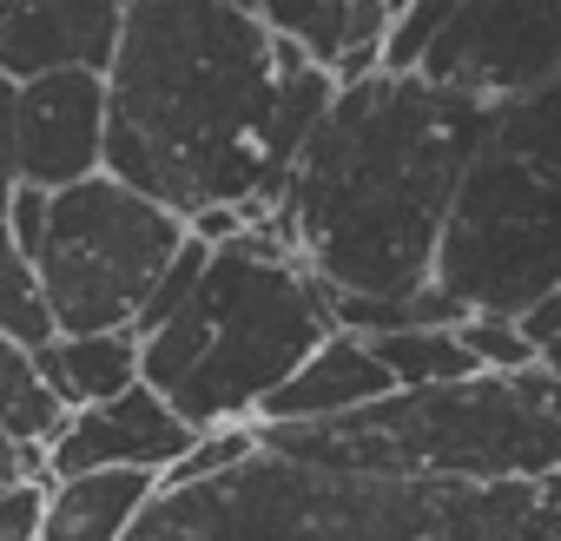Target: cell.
<instances>
[{"label": "cell", "instance_id": "1", "mask_svg": "<svg viewBox=\"0 0 561 541\" xmlns=\"http://www.w3.org/2000/svg\"><path fill=\"white\" fill-rule=\"evenodd\" d=\"M285 41L231 0H126L106 73V172L172 205L185 225L211 205L285 211L271 165Z\"/></svg>", "mask_w": 561, "mask_h": 541}, {"label": "cell", "instance_id": "2", "mask_svg": "<svg viewBox=\"0 0 561 541\" xmlns=\"http://www.w3.org/2000/svg\"><path fill=\"white\" fill-rule=\"evenodd\" d=\"M482 126V100L423 73L351 80L305 146L277 211L298 238V257L337 298L423 291Z\"/></svg>", "mask_w": 561, "mask_h": 541}, {"label": "cell", "instance_id": "3", "mask_svg": "<svg viewBox=\"0 0 561 541\" xmlns=\"http://www.w3.org/2000/svg\"><path fill=\"white\" fill-rule=\"evenodd\" d=\"M126 541H561V475L430 482L257 442L251 462L211 482L159 488Z\"/></svg>", "mask_w": 561, "mask_h": 541}, {"label": "cell", "instance_id": "4", "mask_svg": "<svg viewBox=\"0 0 561 541\" xmlns=\"http://www.w3.org/2000/svg\"><path fill=\"white\" fill-rule=\"evenodd\" d=\"M337 337V291L298 257L285 218H257L238 244L211 251L198 298L146 337L139 377L192 423H257V410L285 390Z\"/></svg>", "mask_w": 561, "mask_h": 541}, {"label": "cell", "instance_id": "5", "mask_svg": "<svg viewBox=\"0 0 561 541\" xmlns=\"http://www.w3.org/2000/svg\"><path fill=\"white\" fill-rule=\"evenodd\" d=\"M257 442L298 462L383 469L430 482H548L561 475V377L482 370L430 390H397L337 423H257Z\"/></svg>", "mask_w": 561, "mask_h": 541}, {"label": "cell", "instance_id": "6", "mask_svg": "<svg viewBox=\"0 0 561 541\" xmlns=\"http://www.w3.org/2000/svg\"><path fill=\"white\" fill-rule=\"evenodd\" d=\"M436 285L469 318H528L561 291V80L489 106L443 225Z\"/></svg>", "mask_w": 561, "mask_h": 541}, {"label": "cell", "instance_id": "7", "mask_svg": "<svg viewBox=\"0 0 561 541\" xmlns=\"http://www.w3.org/2000/svg\"><path fill=\"white\" fill-rule=\"evenodd\" d=\"M185 238H192V225L172 205L133 192L113 172L54 192V218H47V244H41V285H47L60 337L133 331L152 278L179 257Z\"/></svg>", "mask_w": 561, "mask_h": 541}, {"label": "cell", "instance_id": "8", "mask_svg": "<svg viewBox=\"0 0 561 541\" xmlns=\"http://www.w3.org/2000/svg\"><path fill=\"white\" fill-rule=\"evenodd\" d=\"M423 80L508 106L561 80V0H462L423 60Z\"/></svg>", "mask_w": 561, "mask_h": 541}, {"label": "cell", "instance_id": "9", "mask_svg": "<svg viewBox=\"0 0 561 541\" xmlns=\"http://www.w3.org/2000/svg\"><path fill=\"white\" fill-rule=\"evenodd\" d=\"M198 442V429L152 390H126L100 410H73L67 436L47 449V482H73V475H93V469H146V475H165L185 462V449Z\"/></svg>", "mask_w": 561, "mask_h": 541}, {"label": "cell", "instance_id": "10", "mask_svg": "<svg viewBox=\"0 0 561 541\" xmlns=\"http://www.w3.org/2000/svg\"><path fill=\"white\" fill-rule=\"evenodd\" d=\"M21 172L41 192L106 172V73H47L21 87Z\"/></svg>", "mask_w": 561, "mask_h": 541}, {"label": "cell", "instance_id": "11", "mask_svg": "<svg viewBox=\"0 0 561 541\" xmlns=\"http://www.w3.org/2000/svg\"><path fill=\"white\" fill-rule=\"evenodd\" d=\"M126 0H0V73L14 87L47 73H113Z\"/></svg>", "mask_w": 561, "mask_h": 541}, {"label": "cell", "instance_id": "12", "mask_svg": "<svg viewBox=\"0 0 561 541\" xmlns=\"http://www.w3.org/2000/svg\"><path fill=\"white\" fill-rule=\"evenodd\" d=\"M383 396H397V377L377 357V344L357 337V331H337L285 390L257 410V423H337V416L370 410Z\"/></svg>", "mask_w": 561, "mask_h": 541}, {"label": "cell", "instance_id": "13", "mask_svg": "<svg viewBox=\"0 0 561 541\" xmlns=\"http://www.w3.org/2000/svg\"><path fill=\"white\" fill-rule=\"evenodd\" d=\"M159 475L146 469H93L73 482H47L41 541H126L133 521L152 508Z\"/></svg>", "mask_w": 561, "mask_h": 541}, {"label": "cell", "instance_id": "14", "mask_svg": "<svg viewBox=\"0 0 561 541\" xmlns=\"http://www.w3.org/2000/svg\"><path fill=\"white\" fill-rule=\"evenodd\" d=\"M139 331H87V337H54L41 357V377L54 383V396L67 410H100L126 390H139Z\"/></svg>", "mask_w": 561, "mask_h": 541}, {"label": "cell", "instance_id": "15", "mask_svg": "<svg viewBox=\"0 0 561 541\" xmlns=\"http://www.w3.org/2000/svg\"><path fill=\"white\" fill-rule=\"evenodd\" d=\"M67 423H73V410L41 377V357L14 337H0V429L21 436L27 449H54L67 436Z\"/></svg>", "mask_w": 561, "mask_h": 541}, {"label": "cell", "instance_id": "16", "mask_svg": "<svg viewBox=\"0 0 561 541\" xmlns=\"http://www.w3.org/2000/svg\"><path fill=\"white\" fill-rule=\"evenodd\" d=\"M377 357L390 364L397 390H430V383H456V377H482L476 350L462 344L456 324H416V331H383L370 337Z\"/></svg>", "mask_w": 561, "mask_h": 541}, {"label": "cell", "instance_id": "17", "mask_svg": "<svg viewBox=\"0 0 561 541\" xmlns=\"http://www.w3.org/2000/svg\"><path fill=\"white\" fill-rule=\"evenodd\" d=\"M0 337H14L27 350H47L60 337L54 324V304H47V285H41V257H27L0 218Z\"/></svg>", "mask_w": 561, "mask_h": 541}, {"label": "cell", "instance_id": "18", "mask_svg": "<svg viewBox=\"0 0 561 541\" xmlns=\"http://www.w3.org/2000/svg\"><path fill=\"white\" fill-rule=\"evenodd\" d=\"M205 270H211V244L205 238H185L179 244V257L152 278V291H146V304H139V318H133V331H139V344L152 337V331H165L192 298H198V285H205Z\"/></svg>", "mask_w": 561, "mask_h": 541}, {"label": "cell", "instance_id": "19", "mask_svg": "<svg viewBox=\"0 0 561 541\" xmlns=\"http://www.w3.org/2000/svg\"><path fill=\"white\" fill-rule=\"evenodd\" d=\"M462 0H410V8L390 21V41H383V73H423L430 47L443 41V27L456 21Z\"/></svg>", "mask_w": 561, "mask_h": 541}, {"label": "cell", "instance_id": "20", "mask_svg": "<svg viewBox=\"0 0 561 541\" xmlns=\"http://www.w3.org/2000/svg\"><path fill=\"white\" fill-rule=\"evenodd\" d=\"M462 331V344L476 350V364L482 370H535L541 357H535V344H528V331H522V318H462L456 324Z\"/></svg>", "mask_w": 561, "mask_h": 541}, {"label": "cell", "instance_id": "21", "mask_svg": "<svg viewBox=\"0 0 561 541\" xmlns=\"http://www.w3.org/2000/svg\"><path fill=\"white\" fill-rule=\"evenodd\" d=\"M21 185H27V172H21V87L0 73V218H8Z\"/></svg>", "mask_w": 561, "mask_h": 541}, {"label": "cell", "instance_id": "22", "mask_svg": "<svg viewBox=\"0 0 561 541\" xmlns=\"http://www.w3.org/2000/svg\"><path fill=\"white\" fill-rule=\"evenodd\" d=\"M47 218H54V192L21 185L14 205H8V231H14V244H21L27 257H41V244H47Z\"/></svg>", "mask_w": 561, "mask_h": 541}, {"label": "cell", "instance_id": "23", "mask_svg": "<svg viewBox=\"0 0 561 541\" xmlns=\"http://www.w3.org/2000/svg\"><path fill=\"white\" fill-rule=\"evenodd\" d=\"M41 508H47V488L41 482L0 495V541H41Z\"/></svg>", "mask_w": 561, "mask_h": 541}, {"label": "cell", "instance_id": "24", "mask_svg": "<svg viewBox=\"0 0 561 541\" xmlns=\"http://www.w3.org/2000/svg\"><path fill=\"white\" fill-rule=\"evenodd\" d=\"M522 331H528V344H535L541 370H554V377H561V291H554V298H541V304L522 318Z\"/></svg>", "mask_w": 561, "mask_h": 541}, {"label": "cell", "instance_id": "25", "mask_svg": "<svg viewBox=\"0 0 561 541\" xmlns=\"http://www.w3.org/2000/svg\"><path fill=\"white\" fill-rule=\"evenodd\" d=\"M34 475H47V449H27L21 436H8V429H0V495L27 488Z\"/></svg>", "mask_w": 561, "mask_h": 541}, {"label": "cell", "instance_id": "26", "mask_svg": "<svg viewBox=\"0 0 561 541\" xmlns=\"http://www.w3.org/2000/svg\"><path fill=\"white\" fill-rule=\"evenodd\" d=\"M357 8H364V14H377V21H397L410 0H357Z\"/></svg>", "mask_w": 561, "mask_h": 541}, {"label": "cell", "instance_id": "27", "mask_svg": "<svg viewBox=\"0 0 561 541\" xmlns=\"http://www.w3.org/2000/svg\"><path fill=\"white\" fill-rule=\"evenodd\" d=\"M231 8H257V0H231Z\"/></svg>", "mask_w": 561, "mask_h": 541}]
</instances>
